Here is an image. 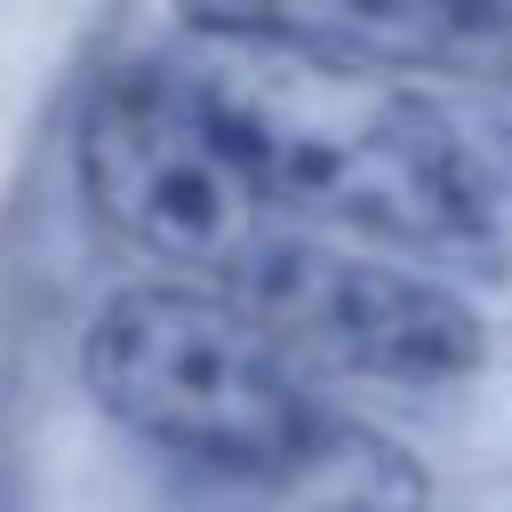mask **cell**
I'll use <instances>...</instances> for the list:
<instances>
[{
    "label": "cell",
    "instance_id": "8992f818",
    "mask_svg": "<svg viewBox=\"0 0 512 512\" xmlns=\"http://www.w3.org/2000/svg\"><path fill=\"white\" fill-rule=\"evenodd\" d=\"M240 496H248V512H424L432 480L400 440H384V432L328 408L320 432L272 480H256Z\"/></svg>",
    "mask_w": 512,
    "mask_h": 512
},
{
    "label": "cell",
    "instance_id": "3957f363",
    "mask_svg": "<svg viewBox=\"0 0 512 512\" xmlns=\"http://www.w3.org/2000/svg\"><path fill=\"white\" fill-rule=\"evenodd\" d=\"M72 176L88 216L136 256L168 264L184 288L240 296L248 272L280 248V232H296L264 200L256 168L240 160L208 96L176 72V56L120 64L80 104Z\"/></svg>",
    "mask_w": 512,
    "mask_h": 512
},
{
    "label": "cell",
    "instance_id": "7a4b0ae2",
    "mask_svg": "<svg viewBox=\"0 0 512 512\" xmlns=\"http://www.w3.org/2000/svg\"><path fill=\"white\" fill-rule=\"evenodd\" d=\"M80 384L128 440L192 464L232 496L272 480L328 416L312 376L240 296L184 280L112 288L80 336Z\"/></svg>",
    "mask_w": 512,
    "mask_h": 512
},
{
    "label": "cell",
    "instance_id": "277c9868",
    "mask_svg": "<svg viewBox=\"0 0 512 512\" xmlns=\"http://www.w3.org/2000/svg\"><path fill=\"white\" fill-rule=\"evenodd\" d=\"M240 304L272 328V344L312 376H368V384H456L488 360L480 312L392 256H352L312 232H280V248L248 272Z\"/></svg>",
    "mask_w": 512,
    "mask_h": 512
},
{
    "label": "cell",
    "instance_id": "6da1fadb",
    "mask_svg": "<svg viewBox=\"0 0 512 512\" xmlns=\"http://www.w3.org/2000/svg\"><path fill=\"white\" fill-rule=\"evenodd\" d=\"M176 32V72L208 96L280 216L408 256L504 248V168L440 88L280 40L256 8H192Z\"/></svg>",
    "mask_w": 512,
    "mask_h": 512
},
{
    "label": "cell",
    "instance_id": "5b68a950",
    "mask_svg": "<svg viewBox=\"0 0 512 512\" xmlns=\"http://www.w3.org/2000/svg\"><path fill=\"white\" fill-rule=\"evenodd\" d=\"M280 40L320 56L392 72V80H488L512 72V8L472 0H320V8H256Z\"/></svg>",
    "mask_w": 512,
    "mask_h": 512
}]
</instances>
